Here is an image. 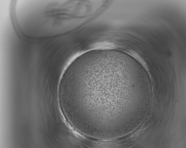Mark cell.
<instances>
[{
	"mask_svg": "<svg viewBox=\"0 0 186 148\" xmlns=\"http://www.w3.org/2000/svg\"><path fill=\"white\" fill-rule=\"evenodd\" d=\"M139 84L130 55L113 49L91 50L77 58L67 76L65 104L81 128L97 134L114 132L119 110L133 100Z\"/></svg>",
	"mask_w": 186,
	"mask_h": 148,
	"instance_id": "obj_1",
	"label": "cell"
},
{
	"mask_svg": "<svg viewBox=\"0 0 186 148\" xmlns=\"http://www.w3.org/2000/svg\"><path fill=\"white\" fill-rule=\"evenodd\" d=\"M145 75H146V73H145ZM145 79H146V75H145Z\"/></svg>",
	"mask_w": 186,
	"mask_h": 148,
	"instance_id": "obj_2",
	"label": "cell"
}]
</instances>
